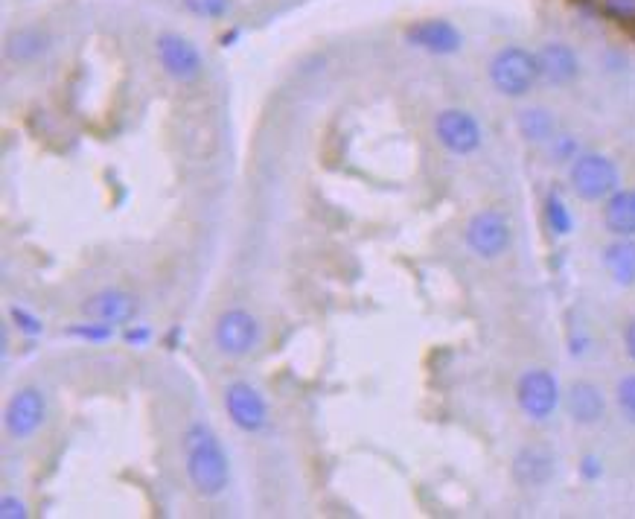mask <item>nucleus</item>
Here are the masks:
<instances>
[{
    "label": "nucleus",
    "mask_w": 635,
    "mask_h": 519,
    "mask_svg": "<svg viewBox=\"0 0 635 519\" xmlns=\"http://www.w3.org/2000/svg\"><path fill=\"white\" fill-rule=\"evenodd\" d=\"M184 461L190 485L204 499L222 496L231 485V458L219 435L201 420L190 423V429L184 432Z\"/></svg>",
    "instance_id": "obj_1"
},
{
    "label": "nucleus",
    "mask_w": 635,
    "mask_h": 519,
    "mask_svg": "<svg viewBox=\"0 0 635 519\" xmlns=\"http://www.w3.org/2000/svg\"><path fill=\"white\" fill-rule=\"evenodd\" d=\"M539 79L536 53L525 47H504L490 62V82L504 97H525Z\"/></svg>",
    "instance_id": "obj_2"
},
{
    "label": "nucleus",
    "mask_w": 635,
    "mask_h": 519,
    "mask_svg": "<svg viewBox=\"0 0 635 519\" xmlns=\"http://www.w3.org/2000/svg\"><path fill=\"white\" fill-rule=\"evenodd\" d=\"M571 190L586 199V202H598L609 199L618 190V167L601 155V152H583L574 158L571 164Z\"/></svg>",
    "instance_id": "obj_3"
},
{
    "label": "nucleus",
    "mask_w": 635,
    "mask_h": 519,
    "mask_svg": "<svg viewBox=\"0 0 635 519\" xmlns=\"http://www.w3.org/2000/svg\"><path fill=\"white\" fill-rule=\"evenodd\" d=\"M155 53H158V62H161L164 73L172 76L175 82L193 85V82H199L201 73H204V56H201V50L187 38V35H158Z\"/></svg>",
    "instance_id": "obj_4"
},
{
    "label": "nucleus",
    "mask_w": 635,
    "mask_h": 519,
    "mask_svg": "<svg viewBox=\"0 0 635 519\" xmlns=\"http://www.w3.org/2000/svg\"><path fill=\"white\" fill-rule=\"evenodd\" d=\"M213 339H216L219 353H225L231 359H242V356H248L254 347L260 345V321L248 310L234 307V310L222 312L216 318Z\"/></svg>",
    "instance_id": "obj_5"
},
{
    "label": "nucleus",
    "mask_w": 635,
    "mask_h": 519,
    "mask_svg": "<svg viewBox=\"0 0 635 519\" xmlns=\"http://www.w3.org/2000/svg\"><path fill=\"white\" fill-rule=\"evenodd\" d=\"M44 417H47V400H44V394L38 388H33V385H27V388L15 391L9 397V403L3 409V429H6L9 438L27 441V438H33L35 432L44 426Z\"/></svg>",
    "instance_id": "obj_6"
},
{
    "label": "nucleus",
    "mask_w": 635,
    "mask_h": 519,
    "mask_svg": "<svg viewBox=\"0 0 635 519\" xmlns=\"http://www.w3.org/2000/svg\"><path fill=\"white\" fill-rule=\"evenodd\" d=\"M513 231L502 210H481L469 219L467 245L481 260H496L510 248Z\"/></svg>",
    "instance_id": "obj_7"
},
{
    "label": "nucleus",
    "mask_w": 635,
    "mask_h": 519,
    "mask_svg": "<svg viewBox=\"0 0 635 519\" xmlns=\"http://www.w3.org/2000/svg\"><path fill=\"white\" fill-rule=\"evenodd\" d=\"M225 412L234 420L236 429L248 435H257L268 426L266 397L251 382L236 380L225 388Z\"/></svg>",
    "instance_id": "obj_8"
},
{
    "label": "nucleus",
    "mask_w": 635,
    "mask_h": 519,
    "mask_svg": "<svg viewBox=\"0 0 635 519\" xmlns=\"http://www.w3.org/2000/svg\"><path fill=\"white\" fill-rule=\"evenodd\" d=\"M516 400H519V409L531 420H548L560 406V385L554 380V374L536 368L522 374V380L516 385Z\"/></svg>",
    "instance_id": "obj_9"
},
{
    "label": "nucleus",
    "mask_w": 635,
    "mask_h": 519,
    "mask_svg": "<svg viewBox=\"0 0 635 519\" xmlns=\"http://www.w3.org/2000/svg\"><path fill=\"white\" fill-rule=\"evenodd\" d=\"M82 312L85 318L108 327H132V321L140 315V301L126 289H100L91 298H85Z\"/></svg>",
    "instance_id": "obj_10"
},
{
    "label": "nucleus",
    "mask_w": 635,
    "mask_h": 519,
    "mask_svg": "<svg viewBox=\"0 0 635 519\" xmlns=\"http://www.w3.org/2000/svg\"><path fill=\"white\" fill-rule=\"evenodd\" d=\"M435 135L443 149L455 155H472L481 146V126L464 108H446L435 120Z\"/></svg>",
    "instance_id": "obj_11"
},
{
    "label": "nucleus",
    "mask_w": 635,
    "mask_h": 519,
    "mask_svg": "<svg viewBox=\"0 0 635 519\" xmlns=\"http://www.w3.org/2000/svg\"><path fill=\"white\" fill-rule=\"evenodd\" d=\"M405 41L417 50L435 53V56H449L461 50V30L452 21L443 18H429V21H417L405 30Z\"/></svg>",
    "instance_id": "obj_12"
},
{
    "label": "nucleus",
    "mask_w": 635,
    "mask_h": 519,
    "mask_svg": "<svg viewBox=\"0 0 635 519\" xmlns=\"http://www.w3.org/2000/svg\"><path fill=\"white\" fill-rule=\"evenodd\" d=\"M536 62H539V76L551 85H569L580 76V59L563 41L542 44L536 53Z\"/></svg>",
    "instance_id": "obj_13"
},
{
    "label": "nucleus",
    "mask_w": 635,
    "mask_h": 519,
    "mask_svg": "<svg viewBox=\"0 0 635 519\" xmlns=\"http://www.w3.org/2000/svg\"><path fill=\"white\" fill-rule=\"evenodd\" d=\"M513 476L525 487L545 485L554 476V455L548 447H525L513 461Z\"/></svg>",
    "instance_id": "obj_14"
},
{
    "label": "nucleus",
    "mask_w": 635,
    "mask_h": 519,
    "mask_svg": "<svg viewBox=\"0 0 635 519\" xmlns=\"http://www.w3.org/2000/svg\"><path fill=\"white\" fill-rule=\"evenodd\" d=\"M6 59L15 65H30L38 62L47 50H50V33L41 27H21L6 38Z\"/></svg>",
    "instance_id": "obj_15"
},
{
    "label": "nucleus",
    "mask_w": 635,
    "mask_h": 519,
    "mask_svg": "<svg viewBox=\"0 0 635 519\" xmlns=\"http://www.w3.org/2000/svg\"><path fill=\"white\" fill-rule=\"evenodd\" d=\"M566 409L569 415L574 417V423H598L606 412V400H603L601 388L595 382H574L569 388V397H566Z\"/></svg>",
    "instance_id": "obj_16"
},
{
    "label": "nucleus",
    "mask_w": 635,
    "mask_h": 519,
    "mask_svg": "<svg viewBox=\"0 0 635 519\" xmlns=\"http://www.w3.org/2000/svg\"><path fill=\"white\" fill-rule=\"evenodd\" d=\"M603 222L615 237H635V187L630 190H615L606 199Z\"/></svg>",
    "instance_id": "obj_17"
},
{
    "label": "nucleus",
    "mask_w": 635,
    "mask_h": 519,
    "mask_svg": "<svg viewBox=\"0 0 635 519\" xmlns=\"http://www.w3.org/2000/svg\"><path fill=\"white\" fill-rule=\"evenodd\" d=\"M603 266L618 286L635 283V243L630 237H621L603 248Z\"/></svg>",
    "instance_id": "obj_18"
},
{
    "label": "nucleus",
    "mask_w": 635,
    "mask_h": 519,
    "mask_svg": "<svg viewBox=\"0 0 635 519\" xmlns=\"http://www.w3.org/2000/svg\"><path fill=\"white\" fill-rule=\"evenodd\" d=\"M519 129L528 140H548L554 135V117L542 108H528L519 117Z\"/></svg>",
    "instance_id": "obj_19"
},
{
    "label": "nucleus",
    "mask_w": 635,
    "mask_h": 519,
    "mask_svg": "<svg viewBox=\"0 0 635 519\" xmlns=\"http://www.w3.org/2000/svg\"><path fill=\"white\" fill-rule=\"evenodd\" d=\"M545 216H548V225H551L554 234H569L571 231V216L560 196H554V193L548 196V202H545Z\"/></svg>",
    "instance_id": "obj_20"
},
{
    "label": "nucleus",
    "mask_w": 635,
    "mask_h": 519,
    "mask_svg": "<svg viewBox=\"0 0 635 519\" xmlns=\"http://www.w3.org/2000/svg\"><path fill=\"white\" fill-rule=\"evenodd\" d=\"M184 9L199 18H225L231 12V0H184Z\"/></svg>",
    "instance_id": "obj_21"
},
{
    "label": "nucleus",
    "mask_w": 635,
    "mask_h": 519,
    "mask_svg": "<svg viewBox=\"0 0 635 519\" xmlns=\"http://www.w3.org/2000/svg\"><path fill=\"white\" fill-rule=\"evenodd\" d=\"M603 12L618 24H635V0H603Z\"/></svg>",
    "instance_id": "obj_22"
},
{
    "label": "nucleus",
    "mask_w": 635,
    "mask_h": 519,
    "mask_svg": "<svg viewBox=\"0 0 635 519\" xmlns=\"http://www.w3.org/2000/svg\"><path fill=\"white\" fill-rule=\"evenodd\" d=\"M618 406H621L624 417L635 423V374L618 382Z\"/></svg>",
    "instance_id": "obj_23"
},
{
    "label": "nucleus",
    "mask_w": 635,
    "mask_h": 519,
    "mask_svg": "<svg viewBox=\"0 0 635 519\" xmlns=\"http://www.w3.org/2000/svg\"><path fill=\"white\" fill-rule=\"evenodd\" d=\"M111 330L114 327L94 321V324H82V327L67 330V336H79V339H88V342H105V339H111Z\"/></svg>",
    "instance_id": "obj_24"
},
{
    "label": "nucleus",
    "mask_w": 635,
    "mask_h": 519,
    "mask_svg": "<svg viewBox=\"0 0 635 519\" xmlns=\"http://www.w3.org/2000/svg\"><path fill=\"white\" fill-rule=\"evenodd\" d=\"M0 517L3 519H27L30 517V508L24 499H15V496H3L0 499Z\"/></svg>",
    "instance_id": "obj_25"
},
{
    "label": "nucleus",
    "mask_w": 635,
    "mask_h": 519,
    "mask_svg": "<svg viewBox=\"0 0 635 519\" xmlns=\"http://www.w3.org/2000/svg\"><path fill=\"white\" fill-rule=\"evenodd\" d=\"M12 321L18 324V330H21V333H30V336H38V333H41V321L35 318L33 312L12 307Z\"/></svg>",
    "instance_id": "obj_26"
},
{
    "label": "nucleus",
    "mask_w": 635,
    "mask_h": 519,
    "mask_svg": "<svg viewBox=\"0 0 635 519\" xmlns=\"http://www.w3.org/2000/svg\"><path fill=\"white\" fill-rule=\"evenodd\" d=\"M624 347H627V356L635 362V318L627 324V330H624Z\"/></svg>",
    "instance_id": "obj_27"
},
{
    "label": "nucleus",
    "mask_w": 635,
    "mask_h": 519,
    "mask_svg": "<svg viewBox=\"0 0 635 519\" xmlns=\"http://www.w3.org/2000/svg\"><path fill=\"white\" fill-rule=\"evenodd\" d=\"M146 339H149V330H146V327H143V330H140V327H132V330L126 333V342H146Z\"/></svg>",
    "instance_id": "obj_28"
}]
</instances>
